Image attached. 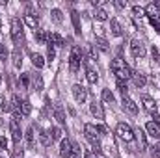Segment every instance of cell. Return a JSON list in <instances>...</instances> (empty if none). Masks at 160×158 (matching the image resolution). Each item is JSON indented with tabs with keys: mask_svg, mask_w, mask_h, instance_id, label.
Wrapping results in <instances>:
<instances>
[{
	"mask_svg": "<svg viewBox=\"0 0 160 158\" xmlns=\"http://www.w3.org/2000/svg\"><path fill=\"white\" fill-rule=\"evenodd\" d=\"M110 71L118 77V80H123V82H127L128 78H132L130 67H128V65L125 63V60H121V58H116V60L110 62Z\"/></svg>",
	"mask_w": 160,
	"mask_h": 158,
	"instance_id": "cell-1",
	"label": "cell"
},
{
	"mask_svg": "<svg viewBox=\"0 0 160 158\" xmlns=\"http://www.w3.org/2000/svg\"><path fill=\"white\" fill-rule=\"evenodd\" d=\"M84 134H86V140L91 143V151L93 153H97V155H101V141H99V132H97V128H95V125H91V123H88V125H84Z\"/></svg>",
	"mask_w": 160,
	"mask_h": 158,
	"instance_id": "cell-2",
	"label": "cell"
},
{
	"mask_svg": "<svg viewBox=\"0 0 160 158\" xmlns=\"http://www.w3.org/2000/svg\"><path fill=\"white\" fill-rule=\"evenodd\" d=\"M11 39L17 47L24 43V30H22L21 19H11Z\"/></svg>",
	"mask_w": 160,
	"mask_h": 158,
	"instance_id": "cell-3",
	"label": "cell"
},
{
	"mask_svg": "<svg viewBox=\"0 0 160 158\" xmlns=\"http://www.w3.org/2000/svg\"><path fill=\"white\" fill-rule=\"evenodd\" d=\"M84 62V56H82V50H80V47H73V52H71V56H69V71L75 75V73H78L80 69V63Z\"/></svg>",
	"mask_w": 160,
	"mask_h": 158,
	"instance_id": "cell-4",
	"label": "cell"
},
{
	"mask_svg": "<svg viewBox=\"0 0 160 158\" xmlns=\"http://www.w3.org/2000/svg\"><path fill=\"white\" fill-rule=\"evenodd\" d=\"M116 134L119 136L121 140H125V141H132V140H134V130H132L130 125H127V123H119V125H118Z\"/></svg>",
	"mask_w": 160,
	"mask_h": 158,
	"instance_id": "cell-5",
	"label": "cell"
},
{
	"mask_svg": "<svg viewBox=\"0 0 160 158\" xmlns=\"http://www.w3.org/2000/svg\"><path fill=\"white\" fill-rule=\"evenodd\" d=\"M71 93H73L75 101H77V102H80V104L88 99V89H86L84 86H80V84H75V86L71 87Z\"/></svg>",
	"mask_w": 160,
	"mask_h": 158,
	"instance_id": "cell-6",
	"label": "cell"
},
{
	"mask_svg": "<svg viewBox=\"0 0 160 158\" xmlns=\"http://www.w3.org/2000/svg\"><path fill=\"white\" fill-rule=\"evenodd\" d=\"M9 132H11V140H13V143H21L22 132H21L19 121H15V119H11V121H9Z\"/></svg>",
	"mask_w": 160,
	"mask_h": 158,
	"instance_id": "cell-7",
	"label": "cell"
},
{
	"mask_svg": "<svg viewBox=\"0 0 160 158\" xmlns=\"http://www.w3.org/2000/svg\"><path fill=\"white\" fill-rule=\"evenodd\" d=\"M130 54H132L134 58H143V56H145V45H143L142 41L134 39L130 43Z\"/></svg>",
	"mask_w": 160,
	"mask_h": 158,
	"instance_id": "cell-8",
	"label": "cell"
},
{
	"mask_svg": "<svg viewBox=\"0 0 160 158\" xmlns=\"http://www.w3.org/2000/svg\"><path fill=\"white\" fill-rule=\"evenodd\" d=\"M71 153H73V141L71 140H62L60 141V156L62 158H69L71 156Z\"/></svg>",
	"mask_w": 160,
	"mask_h": 158,
	"instance_id": "cell-9",
	"label": "cell"
},
{
	"mask_svg": "<svg viewBox=\"0 0 160 158\" xmlns=\"http://www.w3.org/2000/svg\"><path fill=\"white\" fill-rule=\"evenodd\" d=\"M121 104H123V108L128 112V114H138V106H136V102L128 97V95H123V99H121Z\"/></svg>",
	"mask_w": 160,
	"mask_h": 158,
	"instance_id": "cell-10",
	"label": "cell"
},
{
	"mask_svg": "<svg viewBox=\"0 0 160 158\" xmlns=\"http://www.w3.org/2000/svg\"><path fill=\"white\" fill-rule=\"evenodd\" d=\"M143 9H145V13L149 15V19H158V17H160V6H158V4H155V2L147 4Z\"/></svg>",
	"mask_w": 160,
	"mask_h": 158,
	"instance_id": "cell-11",
	"label": "cell"
},
{
	"mask_svg": "<svg viewBox=\"0 0 160 158\" xmlns=\"http://www.w3.org/2000/svg\"><path fill=\"white\" fill-rule=\"evenodd\" d=\"M89 112L95 116L97 119H104V110H102V104H99L97 101H93L89 104Z\"/></svg>",
	"mask_w": 160,
	"mask_h": 158,
	"instance_id": "cell-12",
	"label": "cell"
},
{
	"mask_svg": "<svg viewBox=\"0 0 160 158\" xmlns=\"http://www.w3.org/2000/svg\"><path fill=\"white\" fill-rule=\"evenodd\" d=\"M142 104H143L145 110H149L151 114L157 112V102H155V99H151L149 95H142Z\"/></svg>",
	"mask_w": 160,
	"mask_h": 158,
	"instance_id": "cell-13",
	"label": "cell"
},
{
	"mask_svg": "<svg viewBox=\"0 0 160 158\" xmlns=\"http://www.w3.org/2000/svg\"><path fill=\"white\" fill-rule=\"evenodd\" d=\"M132 82H134L136 87H143V86L147 84V77H145L143 73H140V71H134V73H132Z\"/></svg>",
	"mask_w": 160,
	"mask_h": 158,
	"instance_id": "cell-14",
	"label": "cell"
},
{
	"mask_svg": "<svg viewBox=\"0 0 160 158\" xmlns=\"http://www.w3.org/2000/svg\"><path fill=\"white\" fill-rule=\"evenodd\" d=\"M145 130L149 132V136H153V138H160V125L158 123L149 121V123L145 125Z\"/></svg>",
	"mask_w": 160,
	"mask_h": 158,
	"instance_id": "cell-15",
	"label": "cell"
},
{
	"mask_svg": "<svg viewBox=\"0 0 160 158\" xmlns=\"http://www.w3.org/2000/svg\"><path fill=\"white\" fill-rule=\"evenodd\" d=\"M39 141H41V145H43V147H50V145H52V138H50L48 130L39 128Z\"/></svg>",
	"mask_w": 160,
	"mask_h": 158,
	"instance_id": "cell-16",
	"label": "cell"
},
{
	"mask_svg": "<svg viewBox=\"0 0 160 158\" xmlns=\"http://www.w3.org/2000/svg\"><path fill=\"white\" fill-rule=\"evenodd\" d=\"M24 22H26L30 28H34V32H36L38 26H39V19L34 17V13H26V15H24Z\"/></svg>",
	"mask_w": 160,
	"mask_h": 158,
	"instance_id": "cell-17",
	"label": "cell"
},
{
	"mask_svg": "<svg viewBox=\"0 0 160 158\" xmlns=\"http://www.w3.org/2000/svg\"><path fill=\"white\" fill-rule=\"evenodd\" d=\"M11 58H13V65L19 69V67L22 65V52H21V48H19V47H15V48H13Z\"/></svg>",
	"mask_w": 160,
	"mask_h": 158,
	"instance_id": "cell-18",
	"label": "cell"
},
{
	"mask_svg": "<svg viewBox=\"0 0 160 158\" xmlns=\"http://www.w3.org/2000/svg\"><path fill=\"white\" fill-rule=\"evenodd\" d=\"M52 114H54V119L58 121V123H65V112H63V108L60 106V104H56L54 108H52Z\"/></svg>",
	"mask_w": 160,
	"mask_h": 158,
	"instance_id": "cell-19",
	"label": "cell"
},
{
	"mask_svg": "<svg viewBox=\"0 0 160 158\" xmlns=\"http://www.w3.org/2000/svg\"><path fill=\"white\" fill-rule=\"evenodd\" d=\"M110 30H112V36H116V37H121L123 36V28H121L118 19H112L110 21Z\"/></svg>",
	"mask_w": 160,
	"mask_h": 158,
	"instance_id": "cell-20",
	"label": "cell"
},
{
	"mask_svg": "<svg viewBox=\"0 0 160 158\" xmlns=\"http://www.w3.org/2000/svg\"><path fill=\"white\" fill-rule=\"evenodd\" d=\"M30 78H32V87L36 91H41L43 89V77L39 73H34V75H30Z\"/></svg>",
	"mask_w": 160,
	"mask_h": 158,
	"instance_id": "cell-21",
	"label": "cell"
},
{
	"mask_svg": "<svg viewBox=\"0 0 160 158\" xmlns=\"http://www.w3.org/2000/svg\"><path fill=\"white\" fill-rule=\"evenodd\" d=\"M99 50H102V52H110V43L104 39V37H95V43H93Z\"/></svg>",
	"mask_w": 160,
	"mask_h": 158,
	"instance_id": "cell-22",
	"label": "cell"
},
{
	"mask_svg": "<svg viewBox=\"0 0 160 158\" xmlns=\"http://www.w3.org/2000/svg\"><path fill=\"white\" fill-rule=\"evenodd\" d=\"M48 45H52V47H63V37L60 36V34H48Z\"/></svg>",
	"mask_w": 160,
	"mask_h": 158,
	"instance_id": "cell-23",
	"label": "cell"
},
{
	"mask_svg": "<svg viewBox=\"0 0 160 158\" xmlns=\"http://www.w3.org/2000/svg\"><path fill=\"white\" fill-rule=\"evenodd\" d=\"M134 136L138 138V143H140V151H145V149H147V138H145L143 130L140 128L138 132H134Z\"/></svg>",
	"mask_w": 160,
	"mask_h": 158,
	"instance_id": "cell-24",
	"label": "cell"
},
{
	"mask_svg": "<svg viewBox=\"0 0 160 158\" xmlns=\"http://www.w3.org/2000/svg\"><path fill=\"white\" fill-rule=\"evenodd\" d=\"M86 78H88L89 84H97V82H99V73H97L93 67H88V69H86Z\"/></svg>",
	"mask_w": 160,
	"mask_h": 158,
	"instance_id": "cell-25",
	"label": "cell"
},
{
	"mask_svg": "<svg viewBox=\"0 0 160 158\" xmlns=\"http://www.w3.org/2000/svg\"><path fill=\"white\" fill-rule=\"evenodd\" d=\"M34 126H28V130H26V145H28V149H32L34 147V141H36V134H34Z\"/></svg>",
	"mask_w": 160,
	"mask_h": 158,
	"instance_id": "cell-26",
	"label": "cell"
},
{
	"mask_svg": "<svg viewBox=\"0 0 160 158\" xmlns=\"http://www.w3.org/2000/svg\"><path fill=\"white\" fill-rule=\"evenodd\" d=\"M71 21H73L75 32H77V34H80V32H82V26H80V15H78V11H71Z\"/></svg>",
	"mask_w": 160,
	"mask_h": 158,
	"instance_id": "cell-27",
	"label": "cell"
},
{
	"mask_svg": "<svg viewBox=\"0 0 160 158\" xmlns=\"http://www.w3.org/2000/svg\"><path fill=\"white\" fill-rule=\"evenodd\" d=\"M30 112H32V104H30V101H22V102H21V114H22V117H28Z\"/></svg>",
	"mask_w": 160,
	"mask_h": 158,
	"instance_id": "cell-28",
	"label": "cell"
},
{
	"mask_svg": "<svg viewBox=\"0 0 160 158\" xmlns=\"http://www.w3.org/2000/svg\"><path fill=\"white\" fill-rule=\"evenodd\" d=\"M93 15H95V19H97V21H101V22L108 19V11H106V9H102V7H97Z\"/></svg>",
	"mask_w": 160,
	"mask_h": 158,
	"instance_id": "cell-29",
	"label": "cell"
},
{
	"mask_svg": "<svg viewBox=\"0 0 160 158\" xmlns=\"http://www.w3.org/2000/svg\"><path fill=\"white\" fill-rule=\"evenodd\" d=\"M19 86H22V89H28V87H30V73H22V75H21Z\"/></svg>",
	"mask_w": 160,
	"mask_h": 158,
	"instance_id": "cell-30",
	"label": "cell"
},
{
	"mask_svg": "<svg viewBox=\"0 0 160 158\" xmlns=\"http://www.w3.org/2000/svg\"><path fill=\"white\" fill-rule=\"evenodd\" d=\"M36 39H38V43L45 45V43H48V34L45 30H36Z\"/></svg>",
	"mask_w": 160,
	"mask_h": 158,
	"instance_id": "cell-31",
	"label": "cell"
},
{
	"mask_svg": "<svg viewBox=\"0 0 160 158\" xmlns=\"http://www.w3.org/2000/svg\"><path fill=\"white\" fill-rule=\"evenodd\" d=\"M102 101H104L106 104H112V102L116 101V97H114V93H112L110 89H102Z\"/></svg>",
	"mask_w": 160,
	"mask_h": 158,
	"instance_id": "cell-32",
	"label": "cell"
},
{
	"mask_svg": "<svg viewBox=\"0 0 160 158\" xmlns=\"http://www.w3.org/2000/svg\"><path fill=\"white\" fill-rule=\"evenodd\" d=\"M32 63H34V67L41 69V67L45 65V60H43V56H41V54H32Z\"/></svg>",
	"mask_w": 160,
	"mask_h": 158,
	"instance_id": "cell-33",
	"label": "cell"
},
{
	"mask_svg": "<svg viewBox=\"0 0 160 158\" xmlns=\"http://www.w3.org/2000/svg\"><path fill=\"white\" fill-rule=\"evenodd\" d=\"M48 134H50L52 141H58V140H62V130H60L58 126H52V128L48 130Z\"/></svg>",
	"mask_w": 160,
	"mask_h": 158,
	"instance_id": "cell-34",
	"label": "cell"
},
{
	"mask_svg": "<svg viewBox=\"0 0 160 158\" xmlns=\"http://www.w3.org/2000/svg\"><path fill=\"white\" fill-rule=\"evenodd\" d=\"M50 17H52V21H54L56 24H60V22L63 21V17H62V11H60V9H52V11H50Z\"/></svg>",
	"mask_w": 160,
	"mask_h": 158,
	"instance_id": "cell-35",
	"label": "cell"
},
{
	"mask_svg": "<svg viewBox=\"0 0 160 158\" xmlns=\"http://www.w3.org/2000/svg\"><path fill=\"white\" fill-rule=\"evenodd\" d=\"M80 155H82V147L78 143H73V153H71L69 158H80Z\"/></svg>",
	"mask_w": 160,
	"mask_h": 158,
	"instance_id": "cell-36",
	"label": "cell"
},
{
	"mask_svg": "<svg viewBox=\"0 0 160 158\" xmlns=\"http://www.w3.org/2000/svg\"><path fill=\"white\" fill-rule=\"evenodd\" d=\"M47 58H48V62H52L56 58V50H54L52 45H48V48H47Z\"/></svg>",
	"mask_w": 160,
	"mask_h": 158,
	"instance_id": "cell-37",
	"label": "cell"
},
{
	"mask_svg": "<svg viewBox=\"0 0 160 158\" xmlns=\"http://www.w3.org/2000/svg\"><path fill=\"white\" fill-rule=\"evenodd\" d=\"M116 86H118V89H119L123 95H127V89H128V87H127V82H123V80H118V82H116Z\"/></svg>",
	"mask_w": 160,
	"mask_h": 158,
	"instance_id": "cell-38",
	"label": "cell"
},
{
	"mask_svg": "<svg viewBox=\"0 0 160 158\" xmlns=\"http://www.w3.org/2000/svg\"><path fill=\"white\" fill-rule=\"evenodd\" d=\"M132 13H134L136 17H142V15L145 13V9H143L142 6H134V7H132Z\"/></svg>",
	"mask_w": 160,
	"mask_h": 158,
	"instance_id": "cell-39",
	"label": "cell"
},
{
	"mask_svg": "<svg viewBox=\"0 0 160 158\" xmlns=\"http://www.w3.org/2000/svg\"><path fill=\"white\" fill-rule=\"evenodd\" d=\"M13 158H24V151L21 147H15L13 149Z\"/></svg>",
	"mask_w": 160,
	"mask_h": 158,
	"instance_id": "cell-40",
	"label": "cell"
},
{
	"mask_svg": "<svg viewBox=\"0 0 160 158\" xmlns=\"http://www.w3.org/2000/svg\"><path fill=\"white\" fill-rule=\"evenodd\" d=\"M151 54H153V60L160 63V52H158V48H157V47H153V48H151Z\"/></svg>",
	"mask_w": 160,
	"mask_h": 158,
	"instance_id": "cell-41",
	"label": "cell"
},
{
	"mask_svg": "<svg viewBox=\"0 0 160 158\" xmlns=\"http://www.w3.org/2000/svg\"><path fill=\"white\" fill-rule=\"evenodd\" d=\"M149 22H151V26H153V28L160 34V21H158V19H149Z\"/></svg>",
	"mask_w": 160,
	"mask_h": 158,
	"instance_id": "cell-42",
	"label": "cell"
},
{
	"mask_svg": "<svg viewBox=\"0 0 160 158\" xmlns=\"http://www.w3.org/2000/svg\"><path fill=\"white\" fill-rule=\"evenodd\" d=\"M95 128H97V132H99V136H102V134H108V128H106L104 125H97Z\"/></svg>",
	"mask_w": 160,
	"mask_h": 158,
	"instance_id": "cell-43",
	"label": "cell"
},
{
	"mask_svg": "<svg viewBox=\"0 0 160 158\" xmlns=\"http://www.w3.org/2000/svg\"><path fill=\"white\" fill-rule=\"evenodd\" d=\"M2 110H4V112H9V110H11V106H9V102L6 101V97L2 99Z\"/></svg>",
	"mask_w": 160,
	"mask_h": 158,
	"instance_id": "cell-44",
	"label": "cell"
},
{
	"mask_svg": "<svg viewBox=\"0 0 160 158\" xmlns=\"http://www.w3.org/2000/svg\"><path fill=\"white\" fill-rule=\"evenodd\" d=\"M6 56H8V50H6V47L0 43V60H6Z\"/></svg>",
	"mask_w": 160,
	"mask_h": 158,
	"instance_id": "cell-45",
	"label": "cell"
},
{
	"mask_svg": "<svg viewBox=\"0 0 160 158\" xmlns=\"http://www.w3.org/2000/svg\"><path fill=\"white\" fill-rule=\"evenodd\" d=\"M0 149H8V140L4 136H0Z\"/></svg>",
	"mask_w": 160,
	"mask_h": 158,
	"instance_id": "cell-46",
	"label": "cell"
},
{
	"mask_svg": "<svg viewBox=\"0 0 160 158\" xmlns=\"http://www.w3.org/2000/svg\"><path fill=\"white\" fill-rule=\"evenodd\" d=\"M84 158H95V156H93V151H86Z\"/></svg>",
	"mask_w": 160,
	"mask_h": 158,
	"instance_id": "cell-47",
	"label": "cell"
},
{
	"mask_svg": "<svg viewBox=\"0 0 160 158\" xmlns=\"http://www.w3.org/2000/svg\"><path fill=\"white\" fill-rule=\"evenodd\" d=\"M153 119H155V123H158V125H160V116H158V114H157V112L153 114Z\"/></svg>",
	"mask_w": 160,
	"mask_h": 158,
	"instance_id": "cell-48",
	"label": "cell"
},
{
	"mask_svg": "<svg viewBox=\"0 0 160 158\" xmlns=\"http://www.w3.org/2000/svg\"><path fill=\"white\" fill-rule=\"evenodd\" d=\"M0 84H2V75H0Z\"/></svg>",
	"mask_w": 160,
	"mask_h": 158,
	"instance_id": "cell-49",
	"label": "cell"
}]
</instances>
